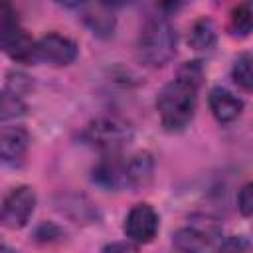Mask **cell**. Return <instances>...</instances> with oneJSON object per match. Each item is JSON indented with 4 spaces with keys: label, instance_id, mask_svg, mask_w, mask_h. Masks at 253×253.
Returning a JSON list of instances; mask_svg holds the SVG:
<instances>
[{
    "label": "cell",
    "instance_id": "6da1fadb",
    "mask_svg": "<svg viewBox=\"0 0 253 253\" xmlns=\"http://www.w3.org/2000/svg\"><path fill=\"white\" fill-rule=\"evenodd\" d=\"M204 79L200 61H188L180 67L176 79L166 83L156 99L160 123L168 132L184 130L194 119L198 105V89Z\"/></svg>",
    "mask_w": 253,
    "mask_h": 253
},
{
    "label": "cell",
    "instance_id": "7a4b0ae2",
    "mask_svg": "<svg viewBox=\"0 0 253 253\" xmlns=\"http://www.w3.org/2000/svg\"><path fill=\"white\" fill-rule=\"evenodd\" d=\"M178 36L174 26L166 18H150L136 42L138 59L148 67H162L166 65L176 53Z\"/></svg>",
    "mask_w": 253,
    "mask_h": 253
},
{
    "label": "cell",
    "instance_id": "3957f363",
    "mask_svg": "<svg viewBox=\"0 0 253 253\" xmlns=\"http://www.w3.org/2000/svg\"><path fill=\"white\" fill-rule=\"evenodd\" d=\"M83 136L93 148L105 154H119L132 140V128L117 117H103L93 121L85 128Z\"/></svg>",
    "mask_w": 253,
    "mask_h": 253
},
{
    "label": "cell",
    "instance_id": "277c9868",
    "mask_svg": "<svg viewBox=\"0 0 253 253\" xmlns=\"http://www.w3.org/2000/svg\"><path fill=\"white\" fill-rule=\"evenodd\" d=\"M36 210V192L30 186L14 188L0 206V223L8 229H20Z\"/></svg>",
    "mask_w": 253,
    "mask_h": 253
},
{
    "label": "cell",
    "instance_id": "5b68a950",
    "mask_svg": "<svg viewBox=\"0 0 253 253\" xmlns=\"http://www.w3.org/2000/svg\"><path fill=\"white\" fill-rule=\"evenodd\" d=\"M77 57V45L59 34H47L34 42L32 61L49 63V65H69Z\"/></svg>",
    "mask_w": 253,
    "mask_h": 253
},
{
    "label": "cell",
    "instance_id": "8992f818",
    "mask_svg": "<svg viewBox=\"0 0 253 253\" xmlns=\"http://www.w3.org/2000/svg\"><path fill=\"white\" fill-rule=\"evenodd\" d=\"M123 231L134 245L150 243L158 231V213L148 204H136L125 217Z\"/></svg>",
    "mask_w": 253,
    "mask_h": 253
},
{
    "label": "cell",
    "instance_id": "52a82bcc",
    "mask_svg": "<svg viewBox=\"0 0 253 253\" xmlns=\"http://www.w3.org/2000/svg\"><path fill=\"white\" fill-rule=\"evenodd\" d=\"M221 235V229L217 223L208 221L206 223H192L188 227H182L174 233L172 243L180 251H202L213 245Z\"/></svg>",
    "mask_w": 253,
    "mask_h": 253
},
{
    "label": "cell",
    "instance_id": "ba28073f",
    "mask_svg": "<svg viewBox=\"0 0 253 253\" xmlns=\"http://www.w3.org/2000/svg\"><path fill=\"white\" fill-rule=\"evenodd\" d=\"M30 146V134L22 126H6L0 130V160L6 164L20 162Z\"/></svg>",
    "mask_w": 253,
    "mask_h": 253
},
{
    "label": "cell",
    "instance_id": "9c48e42d",
    "mask_svg": "<svg viewBox=\"0 0 253 253\" xmlns=\"http://www.w3.org/2000/svg\"><path fill=\"white\" fill-rule=\"evenodd\" d=\"M154 176V158L148 152H136L125 160V188H144Z\"/></svg>",
    "mask_w": 253,
    "mask_h": 253
},
{
    "label": "cell",
    "instance_id": "30bf717a",
    "mask_svg": "<svg viewBox=\"0 0 253 253\" xmlns=\"http://www.w3.org/2000/svg\"><path fill=\"white\" fill-rule=\"evenodd\" d=\"M208 101H210V109H211L213 117L219 123H231L243 111V101L239 97H235L231 91L223 89V87H213L210 91Z\"/></svg>",
    "mask_w": 253,
    "mask_h": 253
},
{
    "label": "cell",
    "instance_id": "8fae6325",
    "mask_svg": "<svg viewBox=\"0 0 253 253\" xmlns=\"http://www.w3.org/2000/svg\"><path fill=\"white\" fill-rule=\"evenodd\" d=\"M93 180L107 190L125 188V160L117 154H107L93 170Z\"/></svg>",
    "mask_w": 253,
    "mask_h": 253
},
{
    "label": "cell",
    "instance_id": "7c38bea8",
    "mask_svg": "<svg viewBox=\"0 0 253 253\" xmlns=\"http://www.w3.org/2000/svg\"><path fill=\"white\" fill-rule=\"evenodd\" d=\"M24 36L26 32L20 28L16 16L10 10L0 8V51H10Z\"/></svg>",
    "mask_w": 253,
    "mask_h": 253
},
{
    "label": "cell",
    "instance_id": "4fadbf2b",
    "mask_svg": "<svg viewBox=\"0 0 253 253\" xmlns=\"http://www.w3.org/2000/svg\"><path fill=\"white\" fill-rule=\"evenodd\" d=\"M188 42L194 49H211L217 42V32H215V26L210 18H202L198 20L192 30H190V36H188Z\"/></svg>",
    "mask_w": 253,
    "mask_h": 253
},
{
    "label": "cell",
    "instance_id": "5bb4252c",
    "mask_svg": "<svg viewBox=\"0 0 253 253\" xmlns=\"http://www.w3.org/2000/svg\"><path fill=\"white\" fill-rule=\"evenodd\" d=\"M24 113H26V105L20 99V95L12 93L10 89L8 91H2L0 89V123L18 119Z\"/></svg>",
    "mask_w": 253,
    "mask_h": 253
},
{
    "label": "cell",
    "instance_id": "9a60e30c",
    "mask_svg": "<svg viewBox=\"0 0 253 253\" xmlns=\"http://www.w3.org/2000/svg\"><path fill=\"white\" fill-rule=\"evenodd\" d=\"M231 77L233 81L245 89V91H251L253 87V71H251V53H241L235 63H233V69H231Z\"/></svg>",
    "mask_w": 253,
    "mask_h": 253
},
{
    "label": "cell",
    "instance_id": "2e32d148",
    "mask_svg": "<svg viewBox=\"0 0 253 253\" xmlns=\"http://www.w3.org/2000/svg\"><path fill=\"white\" fill-rule=\"evenodd\" d=\"M231 28L239 36H249V32H251V10H249L247 4H241L231 12Z\"/></svg>",
    "mask_w": 253,
    "mask_h": 253
},
{
    "label": "cell",
    "instance_id": "e0dca14e",
    "mask_svg": "<svg viewBox=\"0 0 253 253\" xmlns=\"http://www.w3.org/2000/svg\"><path fill=\"white\" fill-rule=\"evenodd\" d=\"M237 208L245 217L253 213V186L251 184H245L241 192L237 194Z\"/></svg>",
    "mask_w": 253,
    "mask_h": 253
},
{
    "label": "cell",
    "instance_id": "ac0fdd59",
    "mask_svg": "<svg viewBox=\"0 0 253 253\" xmlns=\"http://www.w3.org/2000/svg\"><path fill=\"white\" fill-rule=\"evenodd\" d=\"M190 0H160V8L164 12H176L180 8H184Z\"/></svg>",
    "mask_w": 253,
    "mask_h": 253
},
{
    "label": "cell",
    "instance_id": "d6986e66",
    "mask_svg": "<svg viewBox=\"0 0 253 253\" xmlns=\"http://www.w3.org/2000/svg\"><path fill=\"white\" fill-rule=\"evenodd\" d=\"M249 247V243L247 241H243L241 237H229V241L227 243H221L219 245V249H247Z\"/></svg>",
    "mask_w": 253,
    "mask_h": 253
},
{
    "label": "cell",
    "instance_id": "ffe728a7",
    "mask_svg": "<svg viewBox=\"0 0 253 253\" xmlns=\"http://www.w3.org/2000/svg\"><path fill=\"white\" fill-rule=\"evenodd\" d=\"M59 6H65V8H77L81 4H85L87 0H55Z\"/></svg>",
    "mask_w": 253,
    "mask_h": 253
},
{
    "label": "cell",
    "instance_id": "44dd1931",
    "mask_svg": "<svg viewBox=\"0 0 253 253\" xmlns=\"http://www.w3.org/2000/svg\"><path fill=\"white\" fill-rule=\"evenodd\" d=\"M105 249H107V251H115V249L128 251V249H134V245H130V243H111V245H107Z\"/></svg>",
    "mask_w": 253,
    "mask_h": 253
},
{
    "label": "cell",
    "instance_id": "7402d4cb",
    "mask_svg": "<svg viewBox=\"0 0 253 253\" xmlns=\"http://www.w3.org/2000/svg\"><path fill=\"white\" fill-rule=\"evenodd\" d=\"M107 8H117V6H123V4H126L128 0H101Z\"/></svg>",
    "mask_w": 253,
    "mask_h": 253
},
{
    "label": "cell",
    "instance_id": "603a6c76",
    "mask_svg": "<svg viewBox=\"0 0 253 253\" xmlns=\"http://www.w3.org/2000/svg\"><path fill=\"white\" fill-rule=\"evenodd\" d=\"M6 6V0H0V8H4Z\"/></svg>",
    "mask_w": 253,
    "mask_h": 253
}]
</instances>
